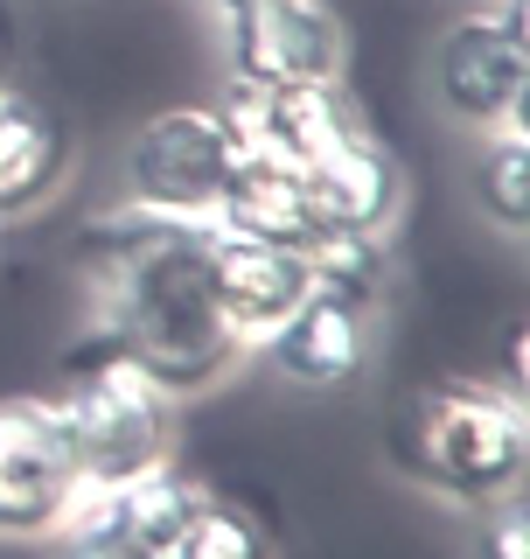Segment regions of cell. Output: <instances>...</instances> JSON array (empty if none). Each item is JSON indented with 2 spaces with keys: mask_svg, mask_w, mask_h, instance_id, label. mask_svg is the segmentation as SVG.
<instances>
[{
  "mask_svg": "<svg viewBox=\"0 0 530 559\" xmlns=\"http://www.w3.org/2000/svg\"><path fill=\"white\" fill-rule=\"evenodd\" d=\"M209 217H174L119 197L112 210H92L70 245L92 294V322L174 399H203L252 357L209 294Z\"/></svg>",
  "mask_w": 530,
  "mask_h": 559,
  "instance_id": "cell-1",
  "label": "cell"
},
{
  "mask_svg": "<svg viewBox=\"0 0 530 559\" xmlns=\"http://www.w3.org/2000/svg\"><path fill=\"white\" fill-rule=\"evenodd\" d=\"M384 454L405 483L447 503H489L523 489L530 468V406L496 378H426L398 392L384 419Z\"/></svg>",
  "mask_w": 530,
  "mask_h": 559,
  "instance_id": "cell-2",
  "label": "cell"
},
{
  "mask_svg": "<svg viewBox=\"0 0 530 559\" xmlns=\"http://www.w3.org/2000/svg\"><path fill=\"white\" fill-rule=\"evenodd\" d=\"M49 399H57L70 448H77V476H92V483H127L147 462L174 454V413H182V399L154 371H140L98 322H84V336L70 343L63 378Z\"/></svg>",
  "mask_w": 530,
  "mask_h": 559,
  "instance_id": "cell-3",
  "label": "cell"
},
{
  "mask_svg": "<svg viewBox=\"0 0 530 559\" xmlns=\"http://www.w3.org/2000/svg\"><path fill=\"white\" fill-rule=\"evenodd\" d=\"M433 98L468 133L530 112V0H482L439 28Z\"/></svg>",
  "mask_w": 530,
  "mask_h": 559,
  "instance_id": "cell-4",
  "label": "cell"
},
{
  "mask_svg": "<svg viewBox=\"0 0 530 559\" xmlns=\"http://www.w3.org/2000/svg\"><path fill=\"white\" fill-rule=\"evenodd\" d=\"M238 162L244 154L224 105H168L133 127L127 154H119V197L174 210V217H217Z\"/></svg>",
  "mask_w": 530,
  "mask_h": 559,
  "instance_id": "cell-5",
  "label": "cell"
},
{
  "mask_svg": "<svg viewBox=\"0 0 530 559\" xmlns=\"http://www.w3.org/2000/svg\"><path fill=\"white\" fill-rule=\"evenodd\" d=\"M231 84H342L349 22L335 0H252L224 14Z\"/></svg>",
  "mask_w": 530,
  "mask_h": 559,
  "instance_id": "cell-6",
  "label": "cell"
},
{
  "mask_svg": "<svg viewBox=\"0 0 530 559\" xmlns=\"http://www.w3.org/2000/svg\"><path fill=\"white\" fill-rule=\"evenodd\" d=\"M77 483V448L57 399H0V538H49Z\"/></svg>",
  "mask_w": 530,
  "mask_h": 559,
  "instance_id": "cell-7",
  "label": "cell"
},
{
  "mask_svg": "<svg viewBox=\"0 0 530 559\" xmlns=\"http://www.w3.org/2000/svg\"><path fill=\"white\" fill-rule=\"evenodd\" d=\"M217 105L231 119L244 162H273V168H308L335 140L370 127L342 84H231Z\"/></svg>",
  "mask_w": 530,
  "mask_h": 559,
  "instance_id": "cell-8",
  "label": "cell"
},
{
  "mask_svg": "<svg viewBox=\"0 0 530 559\" xmlns=\"http://www.w3.org/2000/svg\"><path fill=\"white\" fill-rule=\"evenodd\" d=\"M209 294L244 349H258L287 314L314 294L308 252L300 245H265L238 231H209Z\"/></svg>",
  "mask_w": 530,
  "mask_h": 559,
  "instance_id": "cell-9",
  "label": "cell"
},
{
  "mask_svg": "<svg viewBox=\"0 0 530 559\" xmlns=\"http://www.w3.org/2000/svg\"><path fill=\"white\" fill-rule=\"evenodd\" d=\"M293 182H300V203H308L314 231H392L398 203H405L398 154L384 147L370 127L335 140L322 162L293 168Z\"/></svg>",
  "mask_w": 530,
  "mask_h": 559,
  "instance_id": "cell-10",
  "label": "cell"
},
{
  "mask_svg": "<svg viewBox=\"0 0 530 559\" xmlns=\"http://www.w3.org/2000/svg\"><path fill=\"white\" fill-rule=\"evenodd\" d=\"M252 357H265L300 392H342L370 364V308L335 301V294H308Z\"/></svg>",
  "mask_w": 530,
  "mask_h": 559,
  "instance_id": "cell-11",
  "label": "cell"
},
{
  "mask_svg": "<svg viewBox=\"0 0 530 559\" xmlns=\"http://www.w3.org/2000/svg\"><path fill=\"white\" fill-rule=\"evenodd\" d=\"M70 175V127L22 84H0V224L43 210Z\"/></svg>",
  "mask_w": 530,
  "mask_h": 559,
  "instance_id": "cell-12",
  "label": "cell"
},
{
  "mask_svg": "<svg viewBox=\"0 0 530 559\" xmlns=\"http://www.w3.org/2000/svg\"><path fill=\"white\" fill-rule=\"evenodd\" d=\"M468 197H474V210H482L496 231H509V238L530 231V112L474 133Z\"/></svg>",
  "mask_w": 530,
  "mask_h": 559,
  "instance_id": "cell-13",
  "label": "cell"
},
{
  "mask_svg": "<svg viewBox=\"0 0 530 559\" xmlns=\"http://www.w3.org/2000/svg\"><path fill=\"white\" fill-rule=\"evenodd\" d=\"M209 224H217V231H238V238H265V245H308L314 238L293 168H273V162H238V175H231V189H224V203H217Z\"/></svg>",
  "mask_w": 530,
  "mask_h": 559,
  "instance_id": "cell-14",
  "label": "cell"
},
{
  "mask_svg": "<svg viewBox=\"0 0 530 559\" xmlns=\"http://www.w3.org/2000/svg\"><path fill=\"white\" fill-rule=\"evenodd\" d=\"M300 252H308L314 294H335V301H357L377 314L384 287H392V231H314Z\"/></svg>",
  "mask_w": 530,
  "mask_h": 559,
  "instance_id": "cell-15",
  "label": "cell"
},
{
  "mask_svg": "<svg viewBox=\"0 0 530 559\" xmlns=\"http://www.w3.org/2000/svg\"><path fill=\"white\" fill-rule=\"evenodd\" d=\"M161 559H279V538H273V518L265 511L209 489L203 511L189 518V532L174 538Z\"/></svg>",
  "mask_w": 530,
  "mask_h": 559,
  "instance_id": "cell-16",
  "label": "cell"
},
{
  "mask_svg": "<svg viewBox=\"0 0 530 559\" xmlns=\"http://www.w3.org/2000/svg\"><path fill=\"white\" fill-rule=\"evenodd\" d=\"M474 559H530V511L517 489L474 503Z\"/></svg>",
  "mask_w": 530,
  "mask_h": 559,
  "instance_id": "cell-17",
  "label": "cell"
},
{
  "mask_svg": "<svg viewBox=\"0 0 530 559\" xmlns=\"http://www.w3.org/2000/svg\"><path fill=\"white\" fill-rule=\"evenodd\" d=\"M57 552L63 559H154V552H140L133 538H119V532H70V538H57Z\"/></svg>",
  "mask_w": 530,
  "mask_h": 559,
  "instance_id": "cell-18",
  "label": "cell"
},
{
  "mask_svg": "<svg viewBox=\"0 0 530 559\" xmlns=\"http://www.w3.org/2000/svg\"><path fill=\"white\" fill-rule=\"evenodd\" d=\"M523 364H530V349H523V322L509 329V392H523Z\"/></svg>",
  "mask_w": 530,
  "mask_h": 559,
  "instance_id": "cell-19",
  "label": "cell"
},
{
  "mask_svg": "<svg viewBox=\"0 0 530 559\" xmlns=\"http://www.w3.org/2000/svg\"><path fill=\"white\" fill-rule=\"evenodd\" d=\"M8 49H14V22H8V8H0V63H8Z\"/></svg>",
  "mask_w": 530,
  "mask_h": 559,
  "instance_id": "cell-20",
  "label": "cell"
},
{
  "mask_svg": "<svg viewBox=\"0 0 530 559\" xmlns=\"http://www.w3.org/2000/svg\"><path fill=\"white\" fill-rule=\"evenodd\" d=\"M209 8H217V14H238V8H252V0H209Z\"/></svg>",
  "mask_w": 530,
  "mask_h": 559,
  "instance_id": "cell-21",
  "label": "cell"
}]
</instances>
